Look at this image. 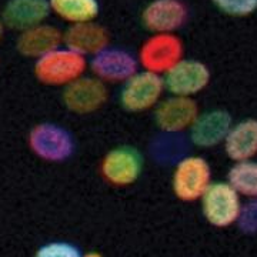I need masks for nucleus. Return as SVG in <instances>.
Returning a JSON list of instances; mask_svg holds the SVG:
<instances>
[{
    "mask_svg": "<svg viewBox=\"0 0 257 257\" xmlns=\"http://www.w3.org/2000/svg\"><path fill=\"white\" fill-rule=\"evenodd\" d=\"M87 69V57L60 46L39 57L33 67V73L39 82L46 86L66 87L67 84L84 76Z\"/></svg>",
    "mask_w": 257,
    "mask_h": 257,
    "instance_id": "f257e3e1",
    "label": "nucleus"
},
{
    "mask_svg": "<svg viewBox=\"0 0 257 257\" xmlns=\"http://www.w3.org/2000/svg\"><path fill=\"white\" fill-rule=\"evenodd\" d=\"M210 184L211 167L204 157L189 155L176 162L172 175V190L179 200L186 203L200 200Z\"/></svg>",
    "mask_w": 257,
    "mask_h": 257,
    "instance_id": "f03ea898",
    "label": "nucleus"
},
{
    "mask_svg": "<svg viewBox=\"0 0 257 257\" xmlns=\"http://www.w3.org/2000/svg\"><path fill=\"white\" fill-rule=\"evenodd\" d=\"M165 83L160 74L138 70L124 83L119 93L120 106L128 113H145L155 109L163 99Z\"/></svg>",
    "mask_w": 257,
    "mask_h": 257,
    "instance_id": "7ed1b4c3",
    "label": "nucleus"
},
{
    "mask_svg": "<svg viewBox=\"0 0 257 257\" xmlns=\"http://www.w3.org/2000/svg\"><path fill=\"white\" fill-rule=\"evenodd\" d=\"M241 204V196L227 182H211L200 197L203 217L217 229L236 224Z\"/></svg>",
    "mask_w": 257,
    "mask_h": 257,
    "instance_id": "20e7f679",
    "label": "nucleus"
},
{
    "mask_svg": "<svg viewBox=\"0 0 257 257\" xmlns=\"http://www.w3.org/2000/svg\"><path fill=\"white\" fill-rule=\"evenodd\" d=\"M29 146L37 157L52 163H62L74 155L76 142L67 128L45 121L30 130Z\"/></svg>",
    "mask_w": 257,
    "mask_h": 257,
    "instance_id": "39448f33",
    "label": "nucleus"
},
{
    "mask_svg": "<svg viewBox=\"0 0 257 257\" xmlns=\"http://www.w3.org/2000/svg\"><path fill=\"white\" fill-rule=\"evenodd\" d=\"M184 45L176 33H153L139 50V64L143 70L163 74L183 59Z\"/></svg>",
    "mask_w": 257,
    "mask_h": 257,
    "instance_id": "423d86ee",
    "label": "nucleus"
},
{
    "mask_svg": "<svg viewBox=\"0 0 257 257\" xmlns=\"http://www.w3.org/2000/svg\"><path fill=\"white\" fill-rule=\"evenodd\" d=\"M145 159L136 147L121 145L110 149L100 163L101 177L116 187H127L138 182L143 173Z\"/></svg>",
    "mask_w": 257,
    "mask_h": 257,
    "instance_id": "0eeeda50",
    "label": "nucleus"
},
{
    "mask_svg": "<svg viewBox=\"0 0 257 257\" xmlns=\"http://www.w3.org/2000/svg\"><path fill=\"white\" fill-rule=\"evenodd\" d=\"M165 90L170 96L194 97L202 93L210 83L209 66L197 59H182L163 76Z\"/></svg>",
    "mask_w": 257,
    "mask_h": 257,
    "instance_id": "6e6552de",
    "label": "nucleus"
},
{
    "mask_svg": "<svg viewBox=\"0 0 257 257\" xmlns=\"http://www.w3.org/2000/svg\"><path fill=\"white\" fill-rule=\"evenodd\" d=\"M109 99V89L94 76H82L63 87L62 101L74 114H90L100 109Z\"/></svg>",
    "mask_w": 257,
    "mask_h": 257,
    "instance_id": "1a4fd4ad",
    "label": "nucleus"
},
{
    "mask_svg": "<svg viewBox=\"0 0 257 257\" xmlns=\"http://www.w3.org/2000/svg\"><path fill=\"white\" fill-rule=\"evenodd\" d=\"M199 113V104L192 97L169 96L153 109V120L166 135H180L189 132Z\"/></svg>",
    "mask_w": 257,
    "mask_h": 257,
    "instance_id": "9d476101",
    "label": "nucleus"
},
{
    "mask_svg": "<svg viewBox=\"0 0 257 257\" xmlns=\"http://www.w3.org/2000/svg\"><path fill=\"white\" fill-rule=\"evenodd\" d=\"M89 69L103 83H124L139 70V60L124 49L107 46L90 57Z\"/></svg>",
    "mask_w": 257,
    "mask_h": 257,
    "instance_id": "9b49d317",
    "label": "nucleus"
},
{
    "mask_svg": "<svg viewBox=\"0 0 257 257\" xmlns=\"http://www.w3.org/2000/svg\"><path fill=\"white\" fill-rule=\"evenodd\" d=\"M140 19L152 33H176L186 25L189 9L183 0H152L142 10Z\"/></svg>",
    "mask_w": 257,
    "mask_h": 257,
    "instance_id": "f8f14e48",
    "label": "nucleus"
},
{
    "mask_svg": "<svg viewBox=\"0 0 257 257\" xmlns=\"http://www.w3.org/2000/svg\"><path fill=\"white\" fill-rule=\"evenodd\" d=\"M233 124V117L224 109H211L199 113L192 127L189 128V140L193 146L200 149L223 145Z\"/></svg>",
    "mask_w": 257,
    "mask_h": 257,
    "instance_id": "ddd939ff",
    "label": "nucleus"
},
{
    "mask_svg": "<svg viewBox=\"0 0 257 257\" xmlns=\"http://www.w3.org/2000/svg\"><path fill=\"white\" fill-rule=\"evenodd\" d=\"M109 43L110 35L107 29L96 20L70 25L63 32V46L84 57H92L106 49Z\"/></svg>",
    "mask_w": 257,
    "mask_h": 257,
    "instance_id": "4468645a",
    "label": "nucleus"
},
{
    "mask_svg": "<svg viewBox=\"0 0 257 257\" xmlns=\"http://www.w3.org/2000/svg\"><path fill=\"white\" fill-rule=\"evenodd\" d=\"M49 0H9L2 12L5 28L25 32L46 23L50 15Z\"/></svg>",
    "mask_w": 257,
    "mask_h": 257,
    "instance_id": "2eb2a0df",
    "label": "nucleus"
},
{
    "mask_svg": "<svg viewBox=\"0 0 257 257\" xmlns=\"http://www.w3.org/2000/svg\"><path fill=\"white\" fill-rule=\"evenodd\" d=\"M223 149L233 163L253 160L257 156V119L247 117L233 121L223 142Z\"/></svg>",
    "mask_w": 257,
    "mask_h": 257,
    "instance_id": "dca6fc26",
    "label": "nucleus"
},
{
    "mask_svg": "<svg viewBox=\"0 0 257 257\" xmlns=\"http://www.w3.org/2000/svg\"><path fill=\"white\" fill-rule=\"evenodd\" d=\"M63 45V32L49 25L42 23L39 26L22 32L16 42V49L22 56L30 59H39Z\"/></svg>",
    "mask_w": 257,
    "mask_h": 257,
    "instance_id": "f3484780",
    "label": "nucleus"
},
{
    "mask_svg": "<svg viewBox=\"0 0 257 257\" xmlns=\"http://www.w3.org/2000/svg\"><path fill=\"white\" fill-rule=\"evenodd\" d=\"M50 12L70 25L94 22L100 13L99 0H49Z\"/></svg>",
    "mask_w": 257,
    "mask_h": 257,
    "instance_id": "a211bd4d",
    "label": "nucleus"
},
{
    "mask_svg": "<svg viewBox=\"0 0 257 257\" xmlns=\"http://www.w3.org/2000/svg\"><path fill=\"white\" fill-rule=\"evenodd\" d=\"M227 183L239 193L240 196H244L247 199L257 197V162L244 160L236 162L227 172Z\"/></svg>",
    "mask_w": 257,
    "mask_h": 257,
    "instance_id": "6ab92c4d",
    "label": "nucleus"
},
{
    "mask_svg": "<svg viewBox=\"0 0 257 257\" xmlns=\"http://www.w3.org/2000/svg\"><path fill=\"white\" fill-rule=\"evenodd\" d=\"M211 3L230 18H247L257 12V0H211Z\"/></svg>",
    "mask_w": 257,
    "mask_h": 257,
    "instance_id": "aec40b11",
    "label": "nucleus"
},
{
    "mask_svg": "<svg viewBox=\"0 0 257 257\" xmlns=\"http://www.w3.org/2000/svg\"><path fill=\"white\" fill-rule=\"evenodd\" d=\"M241 233L253 236L257 234V197L248 199L241 204L239 219L236 221Z\"/></svg>",
    "mask_w": 257,
    "mask_h": 257,
    "instance_id": "412c9836",
    "label": "nucleus"
},
{
    "mask_svg": "<svg viewBox=\"0 0 257 257\" xmlns=\"http://www.w3.org/2000/svg\"><path fill=\"white\" fill-rule=\"evenodd\" d=\"M77 246L69 241H50L37 248L35 257H82Z\"/></svg>",
    "mask_w": 257,
    "mask_h": 257,
    "instance_id": "4be33fe9",
    "label": "nucleus"
},
{
    "mask_svg": "<svg viewBox=\"0 0 257 257\" xmlns=\"http://www.w3.org/2000/svg\"><path fill=\"white\" fill-rule=\"evenodd\" d=\"M82 257H103L99 253V251H87V253H84Z\"/></svg>",
    "mask_w": 257,
    "mask_h": 257,
    "instance_id": "5701e85b",
    "label": "nucleus"
},
{
    "mask_svg": "<svg viewBox=\"0 0 257 257\" xmlns=\"http://www.w3.org/2000/svg\"><path fill=\"white\" fill-rule=\"evenodd\" d=\"M3 33H5V25H3L2 18H0V40H2V37H3Z\"/></svg>",
    "mask_w": 257,
    "mask_h": 257,
    "instance_id": "b1692460",
    "label": "nucleus"
}]
</instances>
